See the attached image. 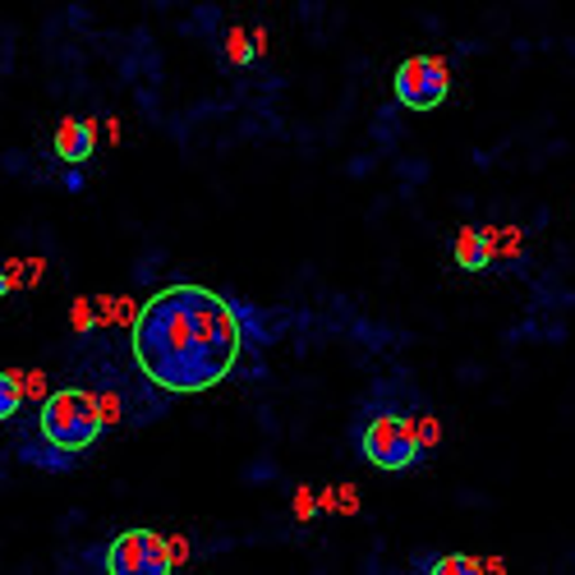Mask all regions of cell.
Returning a JSON list of instances; mask_svg holds the SVG:
<instances>
[{"label":"cell","mask_w":575,"mask_h":575,"mask_svg":"<svg viewBox=\"0 0 575 575\" xmlns=\"http://www.w3.org/2000/svg\"><path fill=\"white\" fill-rule=\"evenodd\" d=\"M484 575H507V571H502V562H498V557H488V562H484Z\"/></svg>","instance_id":"15"},{"label":"cell","mask_w":575,"mask_h":575,"mask_svg":"<svg viewBox=\"0 0 575 575\" xmlns=\"http://www.w3.org/2000/svg\"><path fill=\"white\" fill-rule=\"evenodd\" d=\"M101 428H107V414H101L97 397H88V391H78V387L51 391L37 410L42 452H19V456L29 465H42V469H65L93 447Z\"/></svg>","instance_id":"2"},{"label":"cell","mask_w":575,"mask_h":575,"mask_svg":"<svg viewBox=\"0 0 575 575\" xmlns=\"http://www.w3.org/2000/svg\"><path fill=\"white\" fill-rule=\"evenodd\" d=\"M492 258H498V230H479V226H465L456 235V263L465 272H484Z\"/></svg>","instance_id":"7"},{"label":"cell","mask_w":575,"mask_h":575,"mask_svg":"<svg viewBox=\"0 0 575 575\" xmlns=\"http://www.w3.org/2000/svg\"><path fill=\"white\" fill-rule=\"evenodd\" d=\"M295 511H300V516H304V520H308V516H313V498H308V492H300V498H295Z\"/></svg>","instance_id":"14"},{"label":"cell","mask_w":575,"mask_h":575,"mask_svg":"<svg viewBox=\"0 0 575 575\" xmlns=\"http://www.w3.org/2000/svg\"><path fill=\"white\" fill-rule=\"evenodd\" d=\"M19 405H23V373L0 369V424L14 420Z\"/></svg>","instance_id":"8"},{"label":"cell","mask_w":575,"mask_h":575,"mask_svg":"<svg viewBox=\"0 0 575 575\" xmlns=\"http://www.w3.org/2000/svg\"><path fill=\"white\" fill-rule=\"evenodd\" d=\"M6 291H10V276H6V272H0V295H6Z\"/></svg>","instance_id":"16"},{"label":"cell","mask_w":575,"mask_h":575,"mask_svg":"<svg viewBox=\"0 0 575 575\" xmlns=\"http://www.w3.org/2000/svg\"><path fill=\"white\" fill-rule=\"evenodd\" d=\"M74 327H78V332H88V327H93V304H88V300H78V304H74Z\"/></svg>","instance_id":"12"},{"label":"cell","mask_w":575,"mask_h":575,"mask_svg":"<svg viewBox=\"0 0 575 575\" xmlns=\"http://www.w3.org/2000/svg\"><path fill=\"white\" fill-rule=\"evenodd\" d=\"M428 575H484V562L479 557H469V553H447V557H437Z\"/></svg>","instance_id":"9"},{"label":"cell","mask_w":575,"mask_h":575,"mask_svg":"<svg viewBox=\"0 0 575 575\" xmlns=\"http://www.w3.org/2000/svg\"><path fill=\"white\" fill-rule=\"evenodd\" d=\"M336 507H341V511H355V507H359V498H355V488H341V498H336Z\"/></svg>","instance_id":"13"},{"label":"cell","mask_w":575,"mask_h":575,"mask_svg":"<svg viewBox=\"0 0 575 575\" xmlns=\"http://www.w3.org/2000/svg\"><path fill=\"white\" fill-rule=\"evenodd\" d=\"M93 148H97V129H93V120L69 116V120L56 124V156H61L65 166H84L88 156H93Z\"/></svg>","instance_id":"6"},{"label":"cell","mask_w":575,"mask_h":575,"mask_svg":"<svg viewBox=\"0 0 575 575\" xmlns=\"http://www.w3.org/2000/svg\"><path fill=\"white\" fill-rule=\"evenodd\" d=\"M101 571L107 575H171L175 571L171 539L156 530H124L111 539Z\"/></svg>","instance_id":"4"},{"label":"cell","mask_w":575,"mask_h":575,"mask_svg":"<svg viewBox=\"0 0 575 575\" xmlns=\"http://www.w3.org/2000/svg\"><path fill=\"white\" fill-rule=\"evenodd\" d=\"M226 56H230V65H249L253 61V33L230 29L226 33Z\"/></svg>","instance_id":"10"},{"label":"cell","mask_w":575,"mask_h":575,"mask_svg":"<svg viewBox=\"0 0 575 575\" xmlns=\"http://www.w3.org/2000/svg\"><path fill=\"white\" fill-rule=\"evenodd\" d=\"M355 447L373 469H382V475H401V469H414L428 456L424 420L420 414H405V410H373L359 420Z\"/></svg>","instance_id":"3"},{"label":"cell","mask_w":575,"mask_h":575,"mask_svg":"<svg viewBox=\"0 0 575 575\" xmlns=\"http://www.w3.org/2000/svg\"><path fill=\"white\" fill-rule=\"evenodd\" d=\"M134 359L162 391H207L240 359V323L207 285H166L134 313Z\"/></svg>","instance_id":"1"},{"label":"cell","mask_w":575,"mask_h":575,"mask_svg":"<svg viewBox=\"0 0 575 575\" xmlns=\"http://www.w3.org/2000/svg\"><path fill=\"white\" fill-rule=\"evenodd\" d=\"M391 88H397V101L410 111H433L447 101L452 93V69L442 56H410L397 78H391Z\"/></svg>","instance_id":"5"},{"label":"cell","mask_w":575,"mask_h":575,"mask_svg":"<svg viewBox=\"0 0 575 575\" xmlns=\"http://www.w3.org/2000/svg\"><path fill=\"white\" fill-rule=\"evenodd\" d=\"M23 378H29V382H23V397H33V401L42 397L46 401V378L42 373H23Z\"/></svg>","instance_id":"11"}]
</instances>
